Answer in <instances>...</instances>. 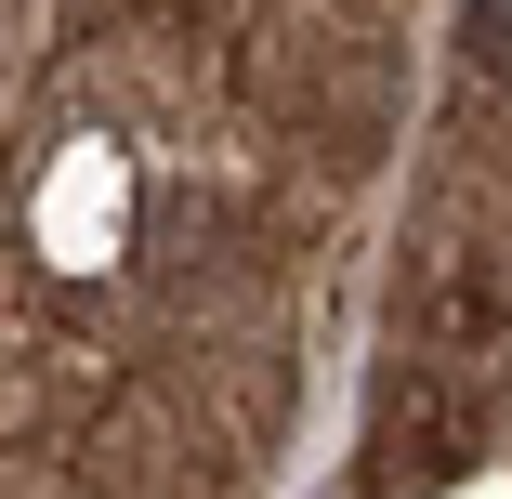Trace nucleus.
<instances>
[{"instance_id":"1","label":"nucleus","mask_w":512,"mask_h":499,"mask_svg":"<svg viewBox=\"0 0 512 499\" xmlns=\"http://www.w3.org/2000/svg\"><path fill=\"white\" fill-rule=\"evenodd\" d=\"M460 53L486 79H512V0H460Z\"/></svg>"}]
</instances>
